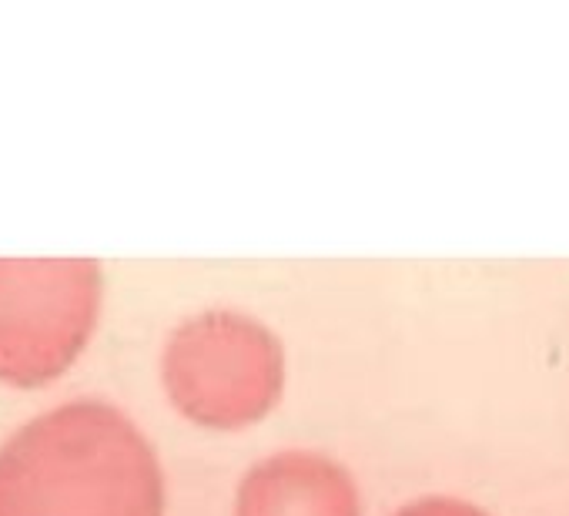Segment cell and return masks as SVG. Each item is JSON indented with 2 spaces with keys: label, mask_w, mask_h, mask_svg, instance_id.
Wrapping results in <instances>:
<instances>
[{
  "label": "cell",
  "mask_w": 569,
  "mask_h": 516,
  "mask_svg": "<svg viewBox=\"0 0 569 516\" xmlns=\"http://www.w3.org/2000/svg\"><path fill=\"white\" fill-rule=\"evenodd\" d=\"M161 470L128 416L71 403L0 449V516H161Z\"/></svg>",
  "instance_id": "cell-1"
},
{
  "label": "cell",
  "mask_w": 569,
  "mask_h": 516,
  "mask_svg": "<svg viewBox=\"0 0 569 516\" xmlns=\"http://www.w3.org/2000/svg\"><path fill=\"white\" fill-rule=\"evenodd\" d=\"M285 356L262 322L208 312L185 322L165 349L168 396L188 419L215 429L258 423L278 403Z\"/></svg>",
  "instance_id": "cell-2"
},
{
  "label": "cell",
  "mask_w": 569,
  "mask_h": 516,
  "mask_svg": "<svg viewBox=\"0 0 569 516\" xmlns=\"http://www.w3.org/2000/svg\"><path fill=\"white\" fill-rule=\"evenodd\" d=\"M101 305L94 262H0V379L44 386L81 356Z\"/></svg>",
  "instance_id": "cell-3"
},
{
  "label": "cell",
  "mask_w": 569,
  "mask_h": 516,
  "mask_svg": "<svg viewBox=\"0 0 569 516\" xmlns=\"http://www.w3.org/2000/svg\"><path fill=\"white\" fill-rule=\"evenodd\" d=\"M235 516H359V493L339 463L282 453L245 476Z\"/></svg>",
  "instance_id": "cell-4"
},
{
  "label": "cell",
  "mask_w": 569,
  "mask_h": 516,
  "mask_svg": "<svg viewBox=\"0 0 569 516\" xmlns=\"http://www.w3.org/2000/svg\"><path fill=\"white\" fill-rule=\"evenodd\" d=\"M399 516H486V513L476 510V506H469V503L442 500V496H436V500H422V503L405 506Z\"/></svg>",
  "instance_id": "cell-5"
}]
</instances>
